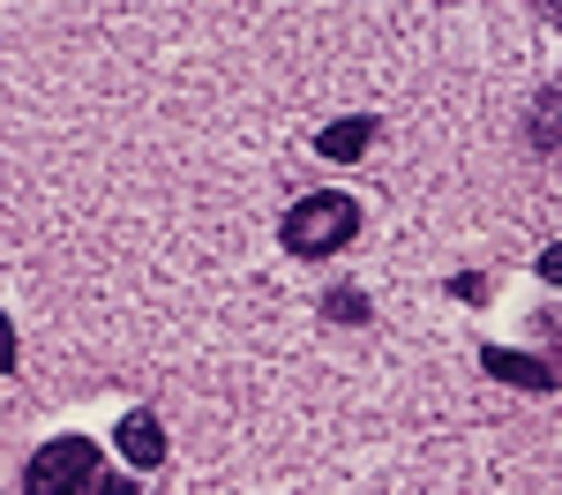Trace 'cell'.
Returning a JSON list of instances; mask_svg holds the SVG:
<instances>
[{
    "instance_id": "obj_3",
    "label": "cell",
    "mask_w": 562,
    "mask_h": 495,
    "mask_svg": "<svg viewBox=\"0 0 562 495\" xmlns=\"http://www.w3.org/2000/svg\"><path fill=\"white\" fill-rule=\"evenodd\" d=\"M480 368H487L495 383H518V391H555V368H548V360H532V353H510V346H487Z\"/></svg>"
},
{
    "instance_id": "obj_9",
    "label": "cell",
    "mask_w": 562,
    "mask_h": 495,
    "mask_svg": "<svg viewBox=\"0 0 562 495\" xmlns=\"http://www.w3.org/2000/svg\"><path fill=\"white\" fill-rule=\"evenodd\" d=\"M540 278H548V285H562V240H555V248H540Z\"/></svg>"
},
{
    "instance_id": "obj_1",
    "label": "cell",
    "mask_w": 562,
    "mask_h": 495,
    "mask_svg": "<svg viewBox=\"0 0 562 495\" xmlns=\"http://www.w3.org/2000/svg\"><path fill=\"white\" fill-rule=\"evenodd\" d=\"M352 233H360V203L352 195H301L293 211H285V248L293 256H338Z\"/></svg>"
},
{
    "instance_id": "obj_10",
    "label": "cell",
    "mask_w": 562,
    "mask_h": 495,
    "mask_svg": "<svg viewBox=\"0 0 562 495\" xmlns=\"http://www.w3.org/2000/svg\"><path fill=\"white\" fill-rule=\"evenodd\" d=\"M105 495H135V488H128V481H113V488H105Z\"/></svg>"
},
{
    "instance_id": "obj_2",
    "label": "cell",
    "mask_w": 562,
    "mask_h": 495,
    "mask_svg": "<svg viewBox=\"0 0 562 495\" xmlns=\"http://www.w3.org/2000/svg\"><path fill=\"white\" fill-rule=\"evenodd\" d=\"M90 481H98V443L90 436H53L23 465V495H83Z\"/></svg>"
},
{
    "instance_id": "obj_6",
    "label": "cell",
    "mask_w": 562,
    "mask_h": 495,
    "mask_svg": "<svg viewBox=\"0 0 562 495\" xmlns=\"http://www.w3.org/2000/svg\"><path fill=\"white\" fill-rule=\"evenodd\" d=\"M532 150H562V90H540L532 105Z\"/></svg>"
},
{
    "instance_id": "obj_5",
    "label": "cell",
    "mask_w": 562,
    "mask_h": 495,
    "mask_svg": "<svg viewBox=\"0 0 562 495\" xmlns=\"http://www.w3.org/2000/svg\"><path fill=\"white\" fill-rule=\"evenodd\" d=\"M368 143H375V121H368V113H346V121H330V128H323V143H315V150L346 166V158H360Z\"/></svg>"
},
{
    "instance_id": "obj_8",
    "label": "cell",
    "mask_w": 562,
    "mask_h": 495,
    "mask_svg": "<svg viewBox=\"0 0 562 495\" xmlns=\"http://www.w3.org/2000/svg\"><path fill=\"white\" fill-rule=\"evenodd\" d=\"M0 375H15V323L0 315Z\"/></svg>"
},
{
    "instance_id": "obj_7",
    "label": "cell",
    "mask_w": 562,
    "mask_h": 495,
    "mask_svg": "<svg viewBox=\"0 0 562 495\" xmlns=\"http://www.w3.org/2000/svg\"><path fill=\"white\" fill-rule=\"evenodd\" d=\"M323 308L338 315V323H368V301H360V293H330V301H323Z\"/></svg>"
},
{
    "instance_id": "obj_4",
    "label": "cell",
    "mask_w": 562,
    "mask_h": 495,
    "mask_svg": "<svg viewBox=\"0 0 562 495\" xmlns=\"http://www.w3.org/2000/svg\"><path fill=\"white\" fill-rule=\"evenodd\" d=\"M121 458H128L135 473L166 465V428H158L150 413H128V420H121Z\"/></svg>"
}]
</instances>
